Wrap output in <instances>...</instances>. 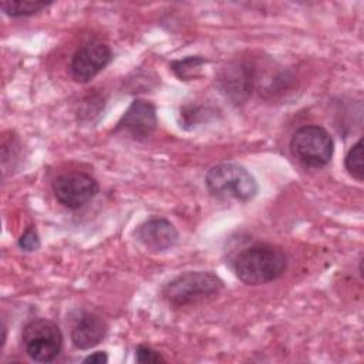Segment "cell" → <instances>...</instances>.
<instances>
[{"label":"cell","mask_w":364,"mask_h":364,"mask_svg":"<svg viewBox=\"0 0 364 364\" xmlns=\"http://www.w3.org/2000/svg\"><path fill=\"white\" fill-rule=\"evenodd\" d=\"M98 182L84 172H68L53 182L55 199L68 209H80L98 193Z\"/></svg>","instance_id":"obj_6"},{"label":"cell","mask_w":364,"mask_h":364,"mask_svg":"<svg viewBox=\"0 0 364 364\" xmlns=\"http://www.w3.org/2000/svg\"><path fill=\"white\" fill-rule=\"evenodd\" d=\"M112 60L111 48L101 41H88L73 54L70 74L77 82H88Z\"/></svg>","instance_id":"obj_7"},{"label":"cell","mask_w":364,"mask_h":364,"mask_svg":"<svg viewBox=\"0 0 364 364\" xmlns=\"http://www.w3.org/2000/svg\"><path fill=\"white\" fill-rule=\"evenodd\" d=\"M287 267L283 250L270 243H256L243 249L233 260V272L245 284L259 286L279 279Z\"/></svg>","instance_id":"obj_1"},{"label":"cell","mask_w":364,"mask_h":364,"mask_svg":"<svg viewBox=\"0 0 364 364\" xmlns=\"http://www.w3.org/2000/svg\"><path fill=\"white\" fill-rule=\"evenodd\" d=\"M158 124L156 111L146 100H134L117 124L115 131H124L134 139H145L152 135Z\"/></svg>","instance_id":"obj_8"},{"label":"cell","mask_w":364,"mask_h":364,"mask_svg":"<svg viewBox=\"0 0 364 364\" xmlns=\"http://www.w3.org/2000/svg\"><path fill=\"white\" fill-rule=\"evenodd\" d=\"M135 360L138 363H165L166 361L159 351H156L145 344H139L136 347Z\"/></svg>","instance_id":"obj_15"},{"label":"cell","mask_w":364,"mask_h":364,"mask_svg":"<svg viewBox=\"0 0 364 364\" xmlns=\"http://www.w3.org/2000/svg\"><path fill=\"white\" fill-rule=\"evenodd\" d=\"M344 165L347 172L357 179L358 182H363L364 179V161H363V139L360 138L347 152L344 158Z\"/></svg>","instance_id":"obj_13"},{"label":"cell","mask_w":364,"mask_h":364,"mask_svg":"<svg viewBox=\"0 0 364 364\" xmlns=\"http://www.w3.org/2000/svg\"><path fill=\"white\" fill-rule=\"evenodd\" d=\"M290 152L307 168H323L331 161L334 142L326 128L320 125H304L293 134Z\"/></svg>","instance_id":"obj_4"},{"label":"cell","mask_w":364,"mask_h":364,"mask_svg":"<svg viewBox=\"0 0 364 364\" xmlns=\"http://www.w3.org/2000/svg\"><path fill=\"white\" fill-rule=\"evenodd\" d=\"M252 71L249 67L235 63L222 70L219 75V87L233 101H243L252 90Z\"/></svg>","instance_id":"obj_11"},{"label":"cell","mask_w":364,"mask_h":364,"mask_svg":"<svg viewBox=\"0 0 364 364\" xmlns=\"http://www.w3.org/2000/svg\"><path fill=\"white\" fill-rule=\"evenodd\" d=\"M222 289L223 282L213 272H185L162 287V297L175 307H183L209 301Z\"/></svg>","instance_id":"obj_2"},{"label":"cell","mask_w":364,"mask_h":364,"mask_svg":"<svg viewBox=\"0 0 364 364\" xmlns=\"http://www.w3.org/2000/svg\"><path fill=\"white\" fill-rule=\"evenodd\" d=\"M18 246L26 252H36L40 247V237L37 230L30 226L18 239Z\"/></svg>","instance_id":"obj_16"},{"label":"cell","mask_w":364,"mask_h":364,"mask_svg":"<svg viewBox=\"0 0 364 364\" xmlns=\"http://www.w3.org/2000/svg\"><path fill=\"white\" fill-rule=\"evenodd\" d=\"M205 63H206L205 58H202L199 55H191L183 60L173 61L172 70L181 80H189L195 75V71L199 70V67L203 65Z\"/></svg>","instance_id":"obj_14"},{"label":"cell","mask_w":364,"mask_h":364,"mask_svg":"<svg viewBox=\"0 0 364 364\" xmlns=\"http://www.w3.org/2000/svg\"><path fill=\"white\" fill-rule=\"evenodd\" d=\"M51 1H30V0H4L0 3L1 10L10 16V17H27L37 14L47 6H50Z\"/></svg>","instance_id":"obj_12"},{"label":"cell","mask_w":364,"mask_h":364,"mask_svg":"<svg viewBox=\"0 0 364 364\" xmlns=\"http://www.w3.org/2000/svg\"><path fill=\"white\" fill-rule=\"evenodd\" d=\"M107 361H108V355H107L105 351H95V353L87 355L82 360V363H85V364H88V363H91V364H105Z\"/></svg>","instance_id":"obj_17"},{"label":"cell","mask_w":364,"mask_h":364,"mask_svg":"<svg viewBox=\"0 0 364 364\" xmlns=\"http://www.w3.org/2000/svg\"><path fill=\"white\" fill-rule=\"evenodd\" d=\"M205 185L210 195L220 199L247 202L259 191L255 176L236 162H222L212 166L205 176Z\"/></svg>","instance_id":"obj_3"},{"label":"cell","mask_w":364,"mask_h":364,"mask_svg":"<svg viewBox=\"0 0 364 364\" xmlns=\"http://www.w3.org/2000/svg\"><path fill=\"white\" fill-rule=\"evenodd\" d=\"M26 354L37 363H50L61 351L63 334L60 327L48 318L30 320L21 331Z\"/></svg>","instance_id":"obj_5"},{"label":"cell","mask_w":364,"mask_h":364,"mask_svg":"<svg viewBox=\"0 0 364 364\" xmlns=\"http://www.w3.org/2000/svg\"><path fill=\"white\" fill-rule=\"evenodd\" d=\"M136 239L151 252H164L178 243L179 235L175 226L165 218H151L135 230Z\"/></svg>","instance_id":"obj_9"},{"label":"cell","mask_w":364,"mask_h":364,"mask_svg":"<svg viewBox=\"0 0 364 364\" xmlns=\"http://www.w3.org/2000/svg\"><path fill=\"white\" fill-rule=\"evenodd\" d=\"M108 326L102 317L94 313H82L71 330V341L80 350L95 347L107 334Z\"/></svg>","instance_id":"obj_10"}]
</instances>
